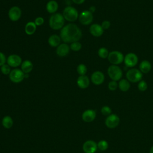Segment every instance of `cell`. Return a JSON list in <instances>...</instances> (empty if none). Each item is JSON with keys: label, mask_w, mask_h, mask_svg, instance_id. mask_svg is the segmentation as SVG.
Returning a JSON list of instances; mask_svg holds the SVG:
<instances>
[{"label": "cell", "mask_w": 153, "mask_h": 153, "mask_svg": "<svg viewBox=\"0 0 153 153\" xmlns=\"http://www.w3.org/2000/svg\"><path fill=\"white\" fill-rule=\"evenodd\" d=\"M60 36L65 43H72L80 39L82 32L76 25L69 23L61 29Z\"/></svg>", "instance_id": "cell-1"}, {"label": "cell", "mask_w": 153, "mask_h": 153, "mask_svg": "<svg viewBox=\"0 0 153 153\" xmlns=\"http://www.w3.org/2000/svg\"><path fill=\"white\" fill-rule=\"evenodd\" d=\"M65 20L63 14L54 13L50 18L49 26L53 30L62 29L64 26Z\"/></svg>", "instance_id": "cell-2"}, {"label": "cell", "mask_w": 153, "mask_h": 153, "mask_svg": "<svg viewBox=\"0 0 153 153\" xmlns=\"http://www.w3.org/2000/svg\"><path fill=\"white\" fill-rule=\"evenodd\" d=\"M108 76L113 81H120L123 76L121 69L118 65H112L109 66L107 71Z\"/></svg>", "instance_id": "cell-3"}, {"label": "cell", "mask_w": 153, "mask_h": 153, "mask_svg": "<svg viewBox=\"0 0 153 153\" xmlns=\"http://www.w3.org/2000/svg\"><path fill=\"white\" fill-rule=\"evenodd\" d=\"M142 77L143 74L136 68H131L126 73V78L131 82H139L142 80Z\"/></svg>", "instance_id": "cell-4"}, {"label": "cell", "mask_w": 153, "mask_h": 153, "mask_svg": "<svg viewBox=\"0 0 153 153\" xmlns=\"http://www.w3.org/2000/svg\"><path fill=\"white\" fill-rule=\"evenodd\" d=\"M63 16L65 19L68 22H74L79 17L78 11L71 6H68L65 8L63 11Z\"/></svg>", "instance_id": "cell-5"}, {"label": "cell", "mask_w": 153, "mask_h": 153, "mask_svg": "<svg viewBox=\"0 0 153 153\" xmlns=\"http://www.w3.org/2000/svg\"><path fill=\"white\" fill-rule=\"evenodd\" d=\"M108 59L112 65H118L124 62V56L120 51L115 50L112 51L109 53Z\"/></svg>", "instance_id": "cell-6"}, {"label": "cell", "mask_w": 153, "mask_h": 153, "mask_svg": "<svg viewBox=\"0 0 153 153\" xmlns=\"http://www.w3.org/2000/svg\"><path fill=\"white\" fill-rule=\"evenodd\" d=\"M9 78L14 83H19L25 78V73L20 69H12L9 74Z\"/></svg>", "instance_id": "cell-7"}, {"label": "cell", "mask_w": 153, "mask_h": 153, "mask_svg": "<svg viewBox=\"0 0 153 153\" xmlns=\"http://www.w3.org/2000/svg\"><path fill=\"white\" fill-rule=\"evenodd\" d=\"M120 122V117L115 114H111L108 116L105 120V124L109 128H114L117 127Z\"/></svg>", "instance_id": "cell-8"}, {"label": "cell", "mask_w": 153, "mask_h": 153, "mask_svg": "<svg viewBox=\"0 0 153 153\" xmlns=\"http://www.w3.org/2000/svg\"><path fill=\"white\" fill-rule=\"evenodd\" d=\"M78 19L79 22L82 25H88L92 22L93 20V13H91L89 10L83 11L79 14Z\"/></svg>", "instance_id": "cell-9"}, {"label": "cell", "mask_w": 153, "mask_h": 153, "mask_svg": "<svg viewBox=\"0 0 153 153\" xmlns=\"http://www.w3.org/2000/svg\"><path fill=\"white\" fill-rule=\"evenodd\" d=\"M124 62L125 65L128 68H133L138 63V57L133 53H127L124 56Z\"/></svg>", "instance_id": "cell-10"}, {"label": "cell", "mask_w": 153, "mask_h": 153, "mask_svg": "<svg viewBox=\"0 0 153 153\" xmlns=\"http://www.w3.org/2000/svg\"><path fill=\"white\" fill-rule=\"evenodd\" d=\"M97 149V143L92 140L85 141L82 145V149L85 153H95Z\"/></svg>", "instance_id": "cell-11"}, {"label": "cell", "mask_w": 153, "mask_h": 153, "mask_svg": "<svg viewBox=\"0 0 153 153\" xmlns=\"http://www.w3.org/2000/svg\"><path fill=\"white\" fill-rule=\"evenodd\" d=\"M9 19L13 22H16L20 19L22 16V10L17 6L12 7L8 11Z\"/></svg>", "instance_id": "cell-12"}, {"label": "cell", "mask_w": 153, "mask_h": 153, "mask_svg": "<svg viewBox=\"0 0 153 153\" xmlns=\"http://www.w3.org/2000/svg\"><path fill=\"white\" fill-rule=\"evenodd\" d=\"M22 59L17 54H11L7 59V63L12 68H16L22 65Z\"/></svg>", "instance_id": "cell-13"}, {"label": "cell", "mask_w": 153, "mask_h": 153, "mask_svg": "<svg viewBox=\"0 0 153 153\" xmlns=\"http://www.w3.org/2000/svg\"><path fill=\"white\" fill-rule=\"evenodd\" d=\"M91 81L94 85H101L105 81V75L101 71H95L91 74Z\"/></svg>", "instance_id": "cell-14"}, {"label": "cell", "mask_w": 153, "mask_h": 153, "mask_svg": "<svg viewBox=\"0 0 153 153\" xmlns=\"http://www.w3.org/2000/svg\"><path fill=\"white\" fill-rule=\"evenodd\" d=\"M96 117V111L93 109H87L82 114V119L86 123H90L94 120Z\"/></svg>", "instance_id": "cell-15"}, {"label": "cell", "mask_w": 153, "mask_h": 153, "mask_svg": "<svg viewBox=\"0 0 153 153\" xmlns=\"http://www.w3.org/2000/svg\"><path fill=\"white\" fill-rule=\"evenodd\" d=\"M90 33L95 37H99L102 35L103 33V29L101 26V25L94 23L90 26L89 29Z\"/></svg>", "instance_id": "cell-16"}, {"label": "cell", "mask_w": 153, "mask_h": 153, "mask_svg": "<svg viewBox=\"0 0 153 153\" xmlns=\"http://www.w3.org/2000/svg\"><path fill=\"white\" fill-rule=\"evenodd\" d=\"M70 47L66 44L63 43L60 44L56 48V53L60 57H65L69 53Z\"/></svg>", "instance_id": "cell-17"}, {"label": "cell", "mask_w": 153, "mask_h": 153, "mask_svg": "<svg viewBox=\"0 0 153 153\" xmlns=\"http://www.w3.org/2000/svg\"><path fill=\"white\" fill-rule=\"evenodd\" d=\"M77 85L82 89L87 88L90 84V79L87 76L79 75L76 80Z\"/></svg>", "instance_id": "cell-18"}, {"label": "cell", "mask_w": 153, "mask_h": 153, "mask_svg": "<svg viewBox=\"0 0 153 153\" xmlns=\"http://www.w3.org/2000/svg\"><path fill=\"white\" fill-rule=\"evenodd\" d=\"M60 42H61L60 36L56 34L51 35L48 39V42L49 45L53 47H57L60 44Z\"/></svg>", "instance_id": "cell-19"}, {"label": "cell", "mask_w": 153, "mask_h": 153, "mask_svg": "<svg viewBox=\"0 0 153 153\" xmlns=\"http://www.w3.org/2000/svg\"><path fill=\"white\" fill-rule=\"evenodd\" d=\"M151 63L146 60H142L139 64V70L142 74H147L151 69Z\"/></svg>", "instance_id": "cell-20"}, {"label": "cell", "mask_w": 153, "mask_h": 153, "mask_svg": "<svg viewBox=\"0 0 153 153\" xmlns=\"http://www.w3.org/2000/svg\"><path fill=\"white\" fill-rule=\"evenodd\" d=\"M58 9V4L54 0L49 1L46 4L47 11L51 14H54Z\"/></svg>", "instance_id": "cell-21"}, {"label": "cell", "mask_w": 153, "mask_h": 153, "mask_svg": "<svg viewBox=\"0 0 153 153\" xmlns=\"http://www.w3.org/2000/svg\"><path fill=\"white\" fill-rule=\"evenodd\" d=\"M32 69H33V64L30 60H26L22 62L21 65V70L25 74H29L32 71Z\"/></svg>", "instance_id": "cell-22"}, {"label": "cell", "mask_w": 153, "mask_h": 153, "mask_svg": "<svg viewBox=\"0 0 153 153\" xmlns=\"http://www.w3.org/2000/svg\"><path fill=\"white\" fill-rule=\"evenodd\" d=\"M36 30V25L33 22H27L25 27V33L28 35H31L33 34Z\"/></svg>", "instance_id": "cell-23"}, {"label": "cell", "mask_w": 153, "mask_h": 153, "mask_svg": "<svg viewBox=\"0 0 153 153\" xmlns=\"http://www.w3.org/2000/svg\"><path fill=\"white\" fill-rule=\"evenodd\" d=\"M118 84L119 89L123 92L127 91L130 88V82L127 79H121Z\"/></svg>", "instance_id": "cell-24"}, {"label": "cell", "mask_w": 153, "mask_h": 153, "mask_svg": "<svg viewBox=\"0 0 153 153\" xmlns=\"http://www.w3.org/2000/svg\"><path fill=\"white\" fill-rule=\"evenodd\" d=\"M2 126L7 129H9L12 127L13 125V120L10 116H5L2 120Z\"/></svg>", "instance_id": "cell-25"}, {"label": "cell", "mask_w": 153, "mask_h": 153, "mask_svg": "<svg viewBox=\"0 0 153 153\" xmlns=\"http://www.w3.org/2000/svg\"><path fill=\"white\" fill-rule=\"evenodd\" d=\"M109 53L108 49L105 47H101L98 50V56L102 59L108 58Z\"/></svg>", "instance_id": "cell-26"}, {"label": "cell", "mask_w": 153, "mask_h": 153, "mask_svg": "<svg viewBox=\"0 0 153 153\" xmlns=\"http://www.w3.org/2000/svg\"><path fill=\"white\" fill-rule=\"evenodd\" d=\"M97 144V148L102 151H106L109 147V144L108 142L105 140H100Z\"/></svg>", "instance_id": "cell-27"}, {"label": "cell", "mask_w": 153, "mask_h": 153, "mask_svg": "<svg viewBox=\"0 0 153 153\" xmlns=\"http://www.w3.org/2000/svg\"><path fill=\"white\" fill-rule=\"evenodd\" d=\"M76 71L79 75H85L87 71V66L82 63L79 64L76 68Z\"/></svg>", "instance_id": "cell-28"}, {"label": "cell", "mask_w": 153, "mask_h": 153, "mask_svg": "<svg viewBox=\"0 0 153 153\" xmlns=\"http://www.w3.org/2000/svg\"><path fill=\"white\" fill-rule=\"evenodd\" d=\"M82 47L81 44L78 41H75L72 42L70 45V49L74 51H78L81 50Z\"/></svg>", "instance_id": "cell-29"}, {"label": "cell", "mask_w": 153, "mask_h": 153, "mask_svg": "<svg viewBox=\"0 0 153 153\" xmlns=\"http://www.w3.org/2000/svg\"><path fill=\"white\" fill-rule=\"evenodd\" d=\"M1 71L4 75H9L11 72V67L7 63L1 66Z\"/></svg>", "instance_id": "cell-30"}, {"label": "cell", "mask_w": 153, "mask_h": 153, "mask_svg": "<svg viewBox=\"0 0 153 153\" xmlns=\"http://www.w3.org/2000/svg\"><path fill=\"white\" fill-rule=\"evenodd\" d=\"M137 88L140 91H145L148 88V84L145 81L141 80L138 83Z\"/></svg>", "instance_id": "cell-31"}, {"label": "cell", "mask_w": 153, "mask_h": 153, "mask_svg": "<svg viewBox=\"0 0 153 153\" xmlns=\"http://www.w3.org/2000/svg\"><path fill=\"white\" fill-rule=\"evenodd\" d=\"M100 111H101V113L102 114V115H103L105 116H107V117L112 114L111 108L108 106H102Z\"/></svg>", "instance_id": "cell-32"}, {"label": "cell", "mask_w": 153, "mask_h": 153, "mask_svg": "<svg viewBox=\"0 0 153 153\" xmlns=\"http://www.w3.org/2000/svg\"><path fill=\"white\" fill-rule=\"evenodd\" d=\"M108 87L109 90L111 91H115L117 90V88L118 87V84L117 81L112 80L108 83Z\"/></svg>", "instance_id": "cell-33"}, {"label": "cell", "mask_w": 153, "mask_h": 153, "mask_svg": "<svg viewBox=\"0 0 153 153\" xmlns=\"http://www.w3.org/2000/svg\"><path fill=\"white\" fill-rule=\"evenodd\" d=\"M44 22V20L43 19V17H38L35 19L34 23H35V25H36V26H39L42 25Z\"/></svg>", "instance_id": "cell-34"}, {"label": "cell", "mask_w": 153, "mask_h": 153, "mask_svg": "<svg viewBox=\"0 0 153 153\" xmlns=\"http://www.w3.org/2000/svg\"><path fill=\"white\" fill-rule=\"evenodd\" d=\"M101 26L103 29V30L108 29L111 26V22L109 20H104L101 25Z\"/></svg>", "instance_id": "cell-35"}, {"label": "cell", "mask_w": 153, "mask_h": 153, "mask_svg": "<svg viewBox=\"0 0 153 153\" xmlns=\"http://www.w3.org/2000/svg\"><path fill=\"white\" fill-rule=\"evenodd\" d=\"M6 62H7V58L5 54L2 52H0V67L3 65L5 64Z\"/></svg>", "instance_id": "cell-36"}, {"label": "cell", "mask_w": 153, "mask_h": 153, "mask_svg": "<svg viewBox=\"0 0 153 153\" xmlns=\"http://www.w3.org/2000/svg\"><path fill=\"white\" fill-rule=\"evenodd\" d=\"M72 1L76 4H81L84 2L85 0H72Z\"/></svg>", "instance_id": "cell-37"}, {"label": "cell", "mask_w": 153, "mask_h": 153, "mask_svg": "<svg viewBox=\"0 0 153 153\" xmlns=\"http://www.w3.org/2000/svg\"><path fill=\"white\" fill-rule=\"evenodd\" d=\"M95 10H96V8H95V7L94 6H91L90 7V8H89V11L91 12V13H94V11H95Z\"/></svg>", "instance_id": "cell-38"}, {"label": "cell", "mask_w": 153, "mask_h": 153, "mask_svg": "<svg viewBox=\"0 0 153 153\" xmlns=\"http://www.w3.org/2000/svg\"><path fill=\"white\" fill-rule=\"evenodd\" d=\"M149 153H153V145L151 146L149 150Z\"/></svg>", "instance_id": "cell-39"}]
</instances>
